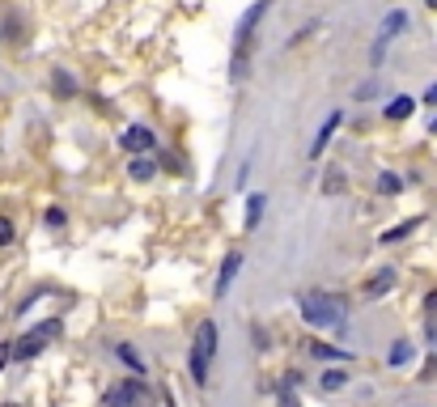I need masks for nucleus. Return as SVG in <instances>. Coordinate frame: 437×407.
<instances>
[{
    "label": "nucleus",
    "mask_w": 437,
    "mask_h": 407,
    "mask_svg": "<svg viewBox=\"0 0 437 407\" xmlns=\"http://www.w3.org/2000/svg\"><path fill=\"white\" fill-rule=\"evenodd\" d=\"M323 191H344V174H327V178H323Z\"/></svg>",
    "instance_id": "21"
},
{
    "label": "nucleus",
    "mask_w": 437,
    "mask_h": 407,
    "mask_svg": "<svg viewBox=\"0 0 437 407\" xmlns=\"http://www.w3.org/2000/svg\"><path fill=\"white\" fill-rule=\"evenodd\" d=\"M310 352H314L319 361H348V352H344V348H331V344H323V340H314V344H310Z\"/></svg>",
    "instance_id": "13"
},
{
    "label": "nucleus",
    "mask_w": 437,
    "mask_h": 407,
    "mask_svg": "<svg viewBox=\"0 0 437 407\" xmlns=\"http://www.w3.org/2000/svg\"><path fill=\"white\" fill-rule=\"evenodd\" d=\"M429 132H433V136H437V119H433V123H429Z\"/></svg>",
    "instance_id": "29"
},
{
    "label": "nucleus",
    "mask_w": 437,
    "mask_h": 407,
    "mask_svg": "<svg viewBox=\"0 0 437 407\" xmlns=\"http://www.w3.org/2000/svg\"><path fill=\"white\" fill-rule=\"evenodd\" d=\"M238 268H242V255H238V251H229V255H225V263H221V276H217V297H225V293H229V285H234Z\"/></svg>",
    "instance_id": "9"
},
{
    "label": "nucleus",
    "mask_w": 437,
    "mask_h": 407,
    "mask_svg": "<svg viewBox=\"0 0 437 407\" xmlns=\"http://www.w3.org/2000/svg\"><path fill=\"white\" fill-rule=\"evenodd\" d=\"M8 361H13V344H0V369H4Z\"/></svg>",
    "instance_id": "25"
},
{
    "label": "nucleus",
    "mask_w": 437,
    "mask_h": 407,
    "mask_svg": "<svg viewBox=\"0 0 437 407\" xmlns=\"http://www.w3.org/2000/svg\"><path fill=\"white\" fill-rule=\"evenodd\" d=\"M404 25H408V13H404V8H395V13H387V17H382V25H378V42H374V64H382L387 42H391Z\"/></svg>",
    "instance_id": "6"
},
{
    "label": "nucleus",
    "mask_w": 437,
    "mask_h": 407,
    "mask_svg": "<svg viewBox=\"0 0 437 407\" xmlns=\"http://www.w3.org/2000/svg\"><path fill=\"white\" fill-rule=\"evenodd\" d=\"M412 229H421V217H412V221H404V225H391V229L382 234V242H387V246H391V242H404Z\"/></svg>",
    "instance_id": "12"
},
{
    "label": "nucleus",
    "mask_w": 437,
    "mask_h": 407,
    "mask_svg": "<svg viewBox=\"0 0 437 407\" xmlns=\"http://www.w3.org/2000/svg\"><path fill=\"white\" fill-rule=\"evenodd\" d=\"M387 361H391V365H408V361H412V344H404V340H399V344H391Z\"/></svg>",
    "instance_id": "19"
},
{
    "label": "nucleus",
    "mask_w": 437,
    "mask_h": 407,
    "mask_svg": "<svg viewBox=\"0 0 437 407\" xmlns=\"http://www.w3.org/2000/svg\"><path fill=\"white\" fill-rule=\"evenodd\" d=\"M429 4H437V0H429Z\"/></svg>",
    "instance_id": "30"
},
{
    "label": "nucleus",
    "mask_w": 437,
    "mask_h": 407,
    "mask_svg": "<svg viewBox=\"0 0 437 407\" xmlns=\"http://www.w3.org/2000/svg\"><path fill=\"white\" fill-rule=\"evenodd\" d=\"M344 382H348V374H344V369H327V374H323V378H319V386H323V391H327V395H331V391H340V386H344Z\"/></svg>",
    "instance_id": "17"
},
{
    "label": "nucleus",
    "mask_w": 437,
    "mask_h": 407,
    "mask_svg": "<svg viewBox=\"0 0 437 407\" xmlns=\"http://www.w3.org/2000/svg\"><path fill=\"white\" fill-rule=\"evenodd\" d=\"M425 102H429V106H437V85H429V89H425Z\"/></svg>",
    "instance_id": "28"
},
{
    "label": "nucleus",
    "mask_w": 437,
    "mask_h": 407,
    "mask_svg": "<svg viewBox=\"0 0 437 407\" xmlns=\"http://www.w3.org/2000/svg\"><path fill=\"white\" fill-rule=\"evenodd\" d=\"M119 361H123V365H127V369H132V374H136V378H140V374H144V361H140V357H136V348H132V344H119Z\"/></svg>",
    "instance_id": "15"
},
{
    "label": "nucleus",
    "mask_w": 437,
    "mask_h": 407,
    "mask_svg": "<svg viewBox=\"0 0 437 407\" xmlns=\"http://www.w3.org/2000/svg\"><path fill=\"white\" fill-rule=\"evenodd\" d=\"M13 238H17V229H13V221H8V217H0V246H8Z\"/></svg>",
    "instance_id": "20"
},
{
    "label": "nucleus",
    "mask_w": 437,
    "mask_h": 407,
    "mask_svg": "<svg viewBox=\"0 0 437 407\" xmlns=\"http://www.w3.org/2000/svg\"><path fill=\"white\" fill-rule=\"evenodd\" d=\"M119 144H123V153H136V157H144V153H149V149L157 144V136H153V132H149L144 123H132V127H127V132L119 136Z\"/></svg>",
    "instance_id": "7"
},
{
    "label": "nucleus",
    "mask_w": 437,
    "mask_h": 407,
    "mask_svg": "<svg viewBox=\"0 0 437 407\" xmlns=\"http://www.w3.org/2000/svg\"><path fill=\"white\" fill-rule=\"evenodd\" d=\"M8 407H13V403H8Z\"/></svg>",
    "instance_id": "31"
},
{
    "label": "nucleus",
    "mask_w": 437,
    "mask_h": 407,
    "mask_svg": "<svg viewBox=\"0 0 437 407\" xmlns=\"http://www.w3.org/2000/svg\"><path fill=\"white\" fill-rule=\"evenodd\" d=\"M263 13H268V0L251 4V8L242 13L238 30H234V81H242V76H246V59H251V38H255V25L263 21Z\"/></svg>",
    "instance_id": "2"
},
{
    "label": "nucleus",
    "mask_w": 437,
    "mask_h": 407,
    "mask_svg": "<svg viewBox=\"0 0 437 407\" xmlns=\"http://www.w3.org/2000/svg\"><path fill=\"white\" fill-rule=\"evenodd\" d=\"M399 187H404V183H399V174H391V170H382V174H378V191H382V195H399Z\"/></svg>",
    "instance_id": "18"
},
{
    "label": "nucleus",
    "mask_w": 437,
    "mask_h": 407,
    "mask_svg": "<svg viewBox=\"0 0 437 407\" xmlns=\"http://www.w3.org/2000/svg\"><path fill=\"white\" fill-rule=\"evenodd\" d=\"M64 221H68V217H64V212H59V208H51V212H47V225H51V229H59V225H64Z\"/></svg>",
    "instance_id": "22"
},
{
    "label": "nucleus",
    "mask_w": 437,
    "mask_h": 407,
    "mask_svg": "<svg viewBox=\"0 0 437 407\" xmlns=\"http://www.w3.org/2000/svg\"><path fill=\"white\" fill-rule=\"evenodd\" d=\"M55 89H59V93H72V81H68L64 72H55Z\"/></svg>",
    "instance_id": "23"
},
{
    "label": "nucleus",
    "mask_w": 437,
    "mask_h": 407,
    "mask_svg": "<svg viewBox=\"0 0 437 407\" xmlns=\"http://www.w3.org/2000/svg\"><path fill=\"white\" fill-rule=\"evenodd\" d=\"M412 110H416V98H408V93H395V98L387 102V110H382V115H387L391 123H404Z\"/></svg>",
    "instance_id": "10"
},
{
    "label": "nucleus",
    "mask_w": 437,
    "mask_h": 407,
    "mask_svg": "<svg viewBox=\"0 0 437 407\" xmlns=\"http://www.w3.org/2000/svg\"><path fill=\"white\" fill-rule=\"evenodd\" d=\"M340 123H344V115H340V110H331V115H327V123L319 127L314 144H310V157H323V149H327V140L336 136V127H340Z\"/></svg>",
    "instance_id": "8"
},
{
    "label": "nucleus",
    "mask_w": 437,
    "mask_h": 407,
    "mask_svg": "<svg viewBox=\"0 0 437 407\" xmlns=\"http://www.w3.org/2000/svg\"><path fill=\"white\" fill-rule=\"evenodd\" d=\"M153 170H157V166H153V161H149V157H136V161H132V166H127V174H132V178H136V183H149V178H153Z\"/></svg>",
    "instance_id": "14"
},
{
    "label": "nucleus",
    "mask_w": 437,
    "mask_h": 407,
    "mask_svg": "<svg viewBox=\"0 0 437 407\" xmlns=\"http://www.w3.org/2000/svg\"><path fill=\"white\" fill-rule=\"evenodd\" d=\"M263 204H268L263 195H246V229H255V221L263 217Z\"/></svg>",
    "instance_id": "16"
},
{
    "label": "nucleus",
    "mask_w": 437,
    "mask_h": 407,
    "mask_svg": "<svg viewBox=\"0 0 437 407\" xmlns=\"http://www.w3.org/2000/svg\"><path fill=\"white\" fill-rule=\"evenodd\" d=\"M421 378H429V382L437 378V357H429V361H425V374H421Z\"/></svg>",
    "instance_id": "24"
},
{
    "label": "nucleus",
    "mask_w": 437,
    "mask_h": 407,
    "mask_svg": "<svg viewBox=\"0 0 437 407\" xmlns=\"http://www.w3.org/2000/svg\"><path fill=\"white\" fill-rule=\"evenodd\" d=\"M425 310H429V314H437V293H429V297H425Z\"/></svg>",
    "instance_id": "27"
},
{
    "label": "nucleus",
    "mask_w": 437,
    "mask_h": 407,
    "mask_svg": "<svg viewBox=\"0 0 437 407\" xmlns=\"http://www.w3.org/2000/svg\"><path fill=\"white\" fill-rule=\"evenodd\" d=\"M212 357H217V323L204 319V323L195 327V340H191V352H187V369H191V382H195V386L208 382Z\"/></svg>",
    "instance_id": "1"
},
{
    "label": "nucleus",
    "mask_w": 437,
    "mask_h": 407,
    "mask_svg": "<svg viewBox=\"0 0 437 407\" xmlns=\"http://www.w3.org/2000/svg\"><path fill=\"white\" fill-rule=\"evenodd\" d=\"M391 289H395V268H382L378 276L365 280V297H382V293H391Z\"/></svg>",
    "instance_id": "11"
},
{
    "label": "nucleus",
    "mask_w": 437,
    "mask_h": 407,
    "mask_svg": "<svg viewBox=\"0 0 437 407\" xmlns=\"http://www.w3.org/2000/svg\"><path fill=\"white\" fill-rule=\"evenodd\" d=\"M59 331H64V323H59V319H47V323H38L34 331H25V336L13 344V361H34V357H38V352H42V348H47V344L59 336Z\"/></svg>",
    "instance_id": "4"
},
{
    "label": "nucleus",
    "mask_w": 437,
    "mask_h": 407,
    "mask_svg": "<svg viewBox=\"0 0 437 407\" xmlns=\"http://www.w3.org/2000/svg\"><path fill=\"white\" fill-rule=\"evenodd\" d=\"M344 302L340 297H327V293H306L302 297V319L310 323V327H323V331H331V327H344Z\"/></svg>",
    "instance_id": "3"
},
{
    "label": "nucleus",
    "mask_w": 437,
    "mask_h": 407,
    "mask_svg": "<svg viewBox=\"0 0 437 407\" xmlns=\"http://www.w3.org/2000/svg\"><path fill=\"white\" fill-rule=\"evenodd\" d=\"M140 403H149V391H144L140 378H127V382L106 391V407H140Z\"/></svg>",
    "instance_id": "5"
},
{
    "label": "nucleus",
    "mask_w": 437,
    "mask_h": 407,
    "mask_svg": "<svg viewBox=\"0 0 437 407\" xmlns=\"http://www.w3.org/2000/svg\"><path fill=\"white\" fill-rule=\"evenodd\" d=\"M280 407H302V403H297V399H293L289 391H280Z\"/></svg>",
    "instance_id": "26"
}]
</instances>
